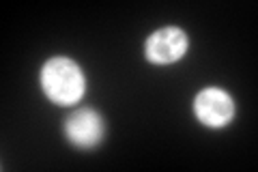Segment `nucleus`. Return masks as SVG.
I'll return each mask as SVG.
<instances>
[{"label":"nucleus","instance_id":"nucleus-1","mask_svg":"<svg viewBox=\"0 0 258 172\" xmlns=\"http://www.w3.org/2000/svg\"><path fill=\"white\" fill-rule=\"evenodd\" d=\"M41 86L50 101L58 105H71L82 99L86 91V82L82 69L69 59H52L45 63L41 71Z\"/></svg>","mask_w":258,"mask_h":172},{"label":"nucleus","instance_id":"nucleus-2","mask_svg":"<svg viewBox=\"0 0 258 172\" xmlns=\"http://www.w3.org/2000/svg\"><path fill=\"white\" fill-rule=\"evenodd\" d=\"M194 112L205 125L224 127L235 119V101L222 88H205L194 99Z\"/></svg>","mask_w":258,"mask_h":172},{"label":"nucleus","instance_id":"nucleus-4","mask_svg":"<svg viewBox=\"0 0 258 172\" xmlns=\"http://www.w3.org/2000/svg\"><path fill=\"white\" fill-rule=\"evenodd\" d=\"M64 134L80 149H93V146H97L103 140L106 127H103V121L95 110L82 108L67 119Z\"/></svg>","mask_w":258,"mask_h":172},{"label":"nucleus","instance_id":"nucleus-3","mask_svg":"<svg viewBox=\"0 0 258 172\" xmlns=\"http://www.w3.org/2000/svg\"><path fill=\"white\" fill-rule=\"evenodd\" d=\"M144 52H147V59L155 65L176 63L187 52V35L181 28H161L149 37Z\"/></svg>","mask_w":258,"mask_h":172}]
</instances>
